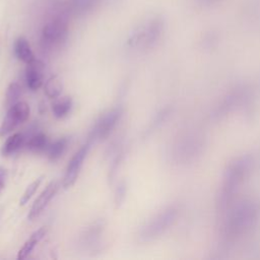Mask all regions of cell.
I'll return each instance as SVG.
<instances>
[{
  "instance_id": "cell-10",
  "label": "cell",
  "mask_w": 260,
  "mask_h": 260,
  "mask_svg": "<svg viewBox=\"0 0 260 260\" xmlns=\"http://www.w3.org/2000/svg\"><path fill=\"white\" fill-rule=\"evenodd\" d=\"M46 234H47V228L46 226H42L39 230H37L36 232H34L29 236V238L25 241L23 246L19 249L18 254H17V259H19V260L25 259L32 252L35 247L45 237Z\"/></svg>"
},
{
  "instance_id": "cell-4",
  "label": "cell",
  "mask_w": 260,
  "mask_h": 260,
  "mask_svg": "<svg viewBox=\"0 0 260 260\" xmlns=\"http://www.w3.org/2000/svg\"><path fill=\"white\" fill-rule=\"evenodd\" d=\"M29 112V106L24 102H17L9 107L0 126V136L8 134L18 125L25 122L28 119Z\"/></svg>"
},
{
  "instance_id": "cell-13",
  "label": "cell",
  "mask_w": 260,
  "mask_h": 260,
  "mask_svg": "<svg viewBox=\"0 0 260 260\" xmlns=\"http://www.w3.org/2000/svg\"><path fill=\"white\" fill-rule=\"evenodd\" d=\"M96 3L98 0H69L65 4L69 13L84 14L90 11Z\"/></svg>"
},
{
  "instance_id": "cell-20",
  "label": "cell",
  "mask_w": 260,
  "mask_h": 260,
  "mask_svg": "<svg viewBox=\"0 0 260 260\" xmlns=\"http://www.w3.org/2000/svg\"><path fill=\"white\" fill-rule=\"evenodd\" d=\"M126 191H127V188H126V183L124 181H121L117 188H116V193H115V202H116V205L117 206H120L125 197H126Z\"/></svg>"
},
{
  "instance_id": "cell-5",
  "label": "cell",
  "mask_w": 260,
  "mask_h": 260,
  "mask_svg": "<svg viewBox=\"0 0 260 260\" xmlns=\"http://www.w3.org/2000/svg\"><path fill=\"white\" fill-rule=\"evenodd\" d=\"M91 144H92V142L87 139L86 143L83 144L70 159V161L67 166L64 178H63L62 185L64 188H69L76 182L78 174L80 172V169H81L83 161L90 149Z\"/></svg>"
},
{
  "instance_id": "cell-7",
  "label": "cell",
  "mask_w": 260,
  "mask_h": 260,
  "mask_svg": "<svg viewBox=\"0 0 260 260\" xmlns=\"http://www.w3.org/2000/svg\"><path fill=\"white\" fill-rule=\"evenodd\" d=\"M104 232L103 220H96L87 226L81 234L78 243L82 249H92L100 242Z\"/></svg>"
},
{
  "instance_id": "cell-22",
  "label": "cell",
  "mask_w": 260,
  "mask_h": 260,
  "mask_svg": "<svg viewBox=\"0 0 260 260\" xmlns=\"http://www.w3.org/2000/svg\"><path fill=\"white\" fill-rule=\"evenodd\" d=\"M6 177H7V172L4 168L0 167V192L2 191V189L4 188L5 185V181H6Z\"/></svg>"
},
{
  "instance_id": "cell-3",
  "label": "cell",
  "mask_w": 260,
  "mask_h": 260,
  "mask_svg": "<svg viewBox=\"0 0 260 260\" xmlns=\"http://www.w3.org/2000/svg\"><path fill=\"white\" fill-rule=\"evenodd\" d=\"M122 114L123 109L121 107H116L104 114L93 125V128L91 129L87 139L90 140L92 143L95 140L106 139L118 124L119 120L122 117Z\"/></svg>"
},
{
  "instance_id": "cell-2",
  "label": "cell",
  "mask_w": 260,
  "mask_h": 260,
  "mask_svg": "<svg viewBox=\"0 0 260 260\" xmlns=\"http://www.w3.org/2000/svg\"><path fill=\"white\" fill-rule=\"evenodd\" d=\"M161 31V22L153 18L133 30L127 40V45L131 48L148 47L156 42Z\"/></svg>"
},
{
  "instance_id": "cell-6",
  "label": "cell",
  "mask_w": 260,
  "mask_h": 260,
  "mask_svg": "<svg viewBox=\"0 0 260 260\" xmlns=\"http://www.w3.org/2000/svg\"><path fill=\"white\" fill-rule=\"evenodd\" d=\"M59 187H60L59 182L58 181H53L43 190V192L35 200L32 206H31V208L28 212L27 218L29 220H32V219L37 218L43 212V210L47 207L49 202L54 198V196L58 192Z\"/></svg>"
},
{
  "instance_id": "cell-8",
  "label": "cell",
  "mask_w": 260,
  "mask_h": 260,
  "mask_svg": "<svg viewBox=\"0 0 260 260\" xmlns=\"http://www.w3.org/2000/svg\"><path fill=\"white\" fill-rule=\"evenodd\" d=\"M43 70L44 64L37 59L31 63L27 64V67L25 69V81L28 88H30L31 90H36L42 86Z\"/></svg>"
},
{
  "instance_id": "cell-21",
  "label": "cell",
  "mask_w": 260,
  "mask_h": 260,
  "mask_svg": "<svg viewBox=\"0 0 260 260\" xmlns=\"http://www.w3.org/2000/svg\"><path fill=\"white\" fill-rule=\"evenodd\" d=\"M122 156H123V152L121 149H117L116 150V153H115V156L111 162V167H110V174H109V178L111 180H113L117 170H118V167L122 160Z\"/></svg>"
},
{
  "instance_id": "cell-14",
  "label": "cell",
  "mask_w": 260,
  "mask_h": 260,
  "mask_svg": "<svg viewBox=\"0 0 260 260\" xmlns=\"http://www.w3.org/2000/svg\"><path fill=\"white\" fill-rule=\"evenodd\" d=\"M72 107V99L70 96H62L55 99V102L52 105L53 114L56 118L60 119L65 117L71 110Z\"/></svg>"
},
{
  "instance_id": "cell-11",
  "label": "cell",
  "mask_w": 260,
  "mask_h": 260,
  "mask_svg": "<svg viewBox=\"0 0 260 260\" xmlns=\"http://www.w3.org/2000/svg\"><path fill=\"white\" fill-rule=\"evenodd\" d=\"M14 53H15V56L25 64H29L36 60L27 40L23 37H19L15 40Z\"/></svg>"
},
{
  "instance_id": "cell-9",
  "label": "cell",
  "mask_w": 260,
  "mask_h": 260,
  "mask_svg": "<svg viewBox=\"0 0 260 260\" xmlns=\"http://www.w3.org/2000/svg\"><path fill=\"white\" fill-rule=\"evenodd\" d=\"M171 219V212H165L160 216L156 217L154 220L149 222L147 225L144 226V229L141 230L140 233V239L142 241H148L155 237L157 234H159L169 223Z\"/></svg>"
},
{
  "instance_id": "cell-19",
  "label": "cell",
  "mask_w": 260,
  "mask_h": 260,
  "mask_svg": "<svg viewBox=\"0 0 260 260\" xmlns=\"http://www.w3.org/2000/svg\"><path fill=\"white\" fill-rule=\"evenodd\" d=\"M43 181V177H39L38 179H36L34 182H31L25 189V191L23 192L22 196L20 197V200H19V204L20 205H24L25 203L28 202V200L32 197V195L35 194V192L37 191V189L39 188V186L41 185Z\"/></svg>"
},
{
  "instance_id": "cell-1",
  "label": "cell",
  "mask_w": 260,
  "mask_h": 260,
  "mask_svg": "<svg viewBox=\"0 0 260 260\" xmlns=\"http://www.w3.org/2000/svg\"><path fill=\"white\" fill-rule=\"evenodd\" d=\"M53 11L43 25L40 34V46L45 52L60 49L68 38V10L65 3L52 4Z\"/></svg>"
},
{
  "instance_id": "cell-12",
  "label": "cell",
  "mask_w": 260,
  "mask_h": 260,
  "mask_svg": "<svg viewBox=\"0 0 260 260\" xmlns=\"http://www.w3.org/2000/svg\"><path fill=\"white\" fill-rule=\"evenodd\" d=\"M25 143V136L21 132L14 133L13 135L9 136L5 143L2 146V154L3 155H10L18 151Z\"/></svg>"
},
{
  "instance_id": "cell-15",
  "label": "cell",
  "mask_w": 260,
  "mask_h": 260,
  "mask_svg": "<svg viewBox=\"0 0 260 260\" xmlns=\"http://www.w3.org/2000/svg\"><path fill=\"white\" fill-rule=\"evenodd\" d=\"M62 88L63 85L58 75L51 76L49 79H47L44 85V91L50 99H57L61 94Z\"/></svg>"
},
{
  "instance_id": "cell-17",
  "label": "cell",
  "mask_w": 260,
  "mask_h": 260,
  "mask_svg": "<svg viewBox=\"0 0 260 260\" xmlns=\"http://www.w3.org/2000/svg\"><path fill=\"white\" fill-rule=\"evenodd\" d=\"M27 149L35 151V152H40L44 150L48 146V138L44 133H38L32 135L27 142L25 143Z\"/></svg>"
},
{
  "instance_id": "cell-16",
  "label": "cell",
  "mask_w": 260,
  "mask_h": 260,
  "mask_svg": "<svg viewBox=\"0 0 260 260\" xmlns=\"http://www.w3.org/2000/svg\"><path fill=\"white\" fill-rule=\"evenodd\" d=\"M68 142H69V140L67 137L60 138V139L56 140L55 142H53L49 146V151H48L49 158L51 160H57L58 158H60L61 155L65 152Z\"/></svg>"
},
{
  "instance_id": "cell-18",
  "label": "cell",
  "mask_w": 260,
  "mask_h": 260,
  "mask_svg": "<svg viewBox=\"0 0 260 260\" xmlns=\"http://www.w3.org/2000/svg\"><path fill=\"white\" fill-rule=\"evenodd\" d=\"M21 94V87L17 82H12L9 84L7 91H6V98H5V104L7 107H11L15 103H17V100L19 99Z\"/></svg>"
}]
</instances>
